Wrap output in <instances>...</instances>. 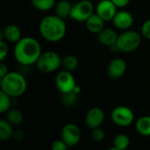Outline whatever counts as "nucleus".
Returning a JSON list of instances; mask_svg holds the SVG:
<instances>
[{"label": "nucleus", "instance_id": "1", "mask_svg": "<svg viewBox=\"0 0 150 150\" xmlns=\"http://www.w3.org/2000/svg\"><path fill=\"white\" fill-rule=\"evenodd\" d=\"M42 53L40 42L33 37H22L14 46L13 54L22 66H32L36 63Z\"/></svg>", "mask_w": 150, "mask_h": 150}, {"label": "nucleus", "instance_id": "2", "mask_svg": "<svg viewBox=\"0 0 150 150\" xmlns=\"http://www.w3.org/2000/svg\"><path fill=\"white\" fill-rule=\"evenodd\" d=\"M40 36L48 42H59L66 35L67 25L65 19L57 15H47L44 17L39 25Z\"/></svg>", "mask_w": 150, "mask_h": 150}, {"label": "nucleus", "instance_id": "3", "mask_svg": "<svg viewBox=\"0 0 150 150\" xmlns=\"http://www.w3.org/2000/svg\"><path fill=\"white\" fill-rule=\"evenodd\" d=\"M0 79L1 91L11 98L21 97L26 91L27 81L19 72L9 71L7 75Z\"/></svg>", "mask_w": 150, "mask_h": 150}, {"label": "nucleus", "instance_id": "4", "mask_svg": "<svg viewBox=\"0 0 150 150\" xmlns=\"http://www.w3.org/2000/svg\"><path fill=\"white\" fill-rule=\"evenodd\" d=\"M142 33L134 30H126L118 36L116 45L122 53H133L139 48L142 44Z\"/></svg>", "mask_w": 150, "mask_h": 150}, {"label": "nucleus", "instance_id": "5", "mask_svg": "<svg viewBox=\"0 0 150 150\" xmlns=\"http://www.w3.org/2000/svg\"><path fill=\"white\" fill-rule=\"evenodd\" d=\"M37 69L43 74L57 71L62 65V58L54 51L42 52L35 63Z\"/></svg>", "mask_w": 150, "mask_h": 150}, {"label": "nucleus", "instance_id": "6", "mask_svg": "<svg viewBox=\"0 0 150 150\" xmlns=\"http://www.w3.org/2000/svg\"><path fill=\"white\" fill-rule=\"evenodd\" d=\"M95 13V7L90 0H80L72 4L70 18L80 23L85 21Z\"/></svg>", "mask_w": 150, "mask_h": 150}, {"label": "nucleus", "instance_id": "7", "mask_svg": "<svg viewBox=\"0 0 150 150\" xmlns=\"http://www.w3.org/2000/svg\"><path fill=\"white\" fill-rule=\"evenodd\" d=\"M111 119L113 124L120 127L131 126L134 121V113L131 108L126 105H118L111 112Z\"/></svg>", "mask_w": 150, "mask_h": 150}, {"label": "nucleus", "instance_id": "8", "mask_svg": "<svg viewBox=\"0 0 150 150\" xmlns=\"http://www.w3.org/2000/svg\"><path fill=\"white\" fill-rule=\"evenodd\" d=\"M55 86L57 90L62 93H66L74 91L76 86V79L71 71L63 69L57 73L54 79Z\"/></svg>", "mask_w": 150, "mask_h": 150}, {"label": "nucleus", "instance_id": "9", "mask_svg": "<svg viewBox=\"0 0 150 150\" xmlns=\"http://www.w3.org/2000/svg\"><path fill=\"white\" fill-rule=\"evenodd\" d=\"M61 139L69 147L76 146L81 140V130L79 127L74 123H67L61 131Z\"/></svg>", "mask_w": 150, "mask_h": 150}, {"label": "nucleus", "instance_id": "10", "mask_svg": "<svg viewBox=\"0 0 150 150\" xmlns=\"http://www.w3.org/2000/svg\"><path fill=\"white\" fill-rule=\"evenodd\" d=\"M118 7L112 0H100L95 7V12L105 22L112 21L117 13Z\"/></svg>", "mask_w": 150, "mask_h": 150}, {"label": "nucleus", "instance_id": "11", "mask_svg": "<svg viewBox=\"0 0 150 150\" xmlns=\"http://www.w3.org/2000/svg\"><path fill=\"white\" fill-rule=\"evenodd\" d=\"M105 120V112L99 107L91 108L85 115V125L90 129L100 127Z\"/></svg>", "mask_w": 150, "mask_h": 150}, {"label": "nucleus", "instance_id": "12", "mask_svg": "<svg viewBox=\"0 0 150 150\" xmlns=\"http://www.w3.org/2000/svg\"><path fill=\"white\" fill-rule=\"evenodd\" d=\"M134 22V16L131 12L122 10L117 11L116 15L112 19V24L116 29L120 31H126L131 28Z\"/></svg>", "mask_w": 150, "mask_h": 150}, {"label": "nucleus", "instance_id": "13", "mask_svg": "<svg viewBox=\"0 0 150 150\" xmlns=\"http://www.w3.org/2000/svg\"><path fill=\"white\" fill-rule=\"evenodd\" d=\"M127 69V62L121 58H115L110 62L107 67V75L112 79L116 80L122 77Z\"/></svg>", "mask_w": 150, "mask_h": 150}, {"label": "nucleus", "instance_id": "14", "mask_svg": "<svg viewBox=\"0 0 150 150\" xmlns=\"http://www.w3.org/2000/svg\"><path fill=\"white\" fill-rule=\"evenodd\" d=\"M21 38V30L18 25L14 24H10L6 25L1 31V40H4L7 42L16 44L18 40H20Z\"/></svg>", "mask_w": 150, "mask_h": 150}, {"label": "nucleus", "instance_id": "15", "mask_svg": "<svg viewBox=\"0 0 150 150\" xmlns=\"http://www.w3.org/2000/svg\"><path fill=\"white\" fill-rule=\"evenodd\" d=\"M98 41L105 47H110L111 46L114 45L118 40V33L115 30L108 27H105L100 33L98 34Z\"/></svg>", "mask_w": 150, "mask_h": 150}, {"label": "nucleus", "instance_id": "16", "mask_svg": "<svg viewBox=\"0 0 150 150\" xmlns=\"http://www.w3.org/2000/svg\"><path fill=\"white\" fill-rule=\"evenodd\" d=\"M105 21L95 12L85 21V26L90 33L98 34L105 28Z\"/></svg>", "mask_w": 150, "mask_h": 150}, {"label": "nucleus", "instance_id": "17", "mask_svg": "<svg viewBox=\"0 0 150 150\" xmlns=\"http://www.w3.org/2000/svg\"><path fill=\"white\" fill-rule=\"evenodd\" d=\"M71 9H72V4L68 0H59L56 2L54 7L55 15H57L58 17L63 19L70 18Z\"/></svg>", "mask_w": 150, "mask_h": 150}, {"label": "nucleus", "instance_id": "18", "mask_svg": "<svg viewBox=\"0 0 150 150\" xmlns=\"http://www.w3.org/2000/svg\"><path fill=\"white\" fill-rule=\"evenodd\" d=\"M135 129L137 133L142 136H150V116L145 115L138 119L135 123Z\"/></svg>", "mask_w": 150, "mask_h": 150}, {"label": "nucleus", "instance_id": "19", "mask_svg": "<svg viewBox=\"0 0 150 150\" xmlns=\"http://www.w3.org/2000/svg\"><path fill=\"white\" fill-rule=\"evenodd\" d=\"M6 120L9 123H11L14 127L20 126L24 121V115L23 112L14 107H11L6 112Z\"/></svg>", "mask_w": 150, "mask_h": 150}, {"label": "nucleus", "instance_id": "20", "mask_svg": "<svg viewBox=\"0 0 150 150\" xmlns=\"http://www.w3.org/2000/svg\"><path fill=\"white\" fill-rule=\"evenodd\" d=\"M12 125L7 120H0V139L2 141H9L12 139L13 132Z\"/></svg>", "mask_w": 150, "mask_h": 150}, {"label": "nucleus", "instance_id": "21", "mask_svg": "<svg viewBox=\"0 0 150 150\" xmlns=\"http://www.w3.org/2000/svg\"><path fill=\"white\" fill-rule=\"evenodd\" d=\"M112 149L114 150L127 149L130 145V139L128 135L125 134H119L115 136L112 142Z\"/></svg>", "mask_w": 150, "mask_h": 150}, {"label": "nucleus", "instance_id": "22", "mask_svg": "<svg viewBox=\"0 0 150 150\" xmlns=\"http://www.w3.org/2000/svg\"><path fill=\"white\" fill-rule=\"evenodd\" d=\"M78 97L79 94L75 91H72L69 92L62 93L61 101L62 105H65L66 107H72L78 102Z\"/></svg>", "mask_w": 150, "mask_h": 150}, {"label": "nucleus", "instance_id": "23", "mask_svg": "<svg viewBox=\"0 0 150 150\" xmlns=\"http://www.w3.org/2000/svg\"><path fill=\"white\" fill-rule=\"evenodd\" d=\"M32 5L40 11H47L54 9L56 0H31Z\"/></svg>", "mask_w": 150, "mask_h": 150}, {"label": "nucleus", "instance_id": "24", "mask_svg": "<svg viewBox=\"0 0 150 150\" xmlns=\"http://www.w3.org/2000/svg\"><path fill=\"white\" fill-rule=\"evenodd\" d=\"M79 65V61L76 56L73 54H67L62 58V65L64 69L69 70V71H74L78 68Z\"/></svg>", "mask_w": 150, "mask_h": 150}, {"label": "nucleus", "instance_id": "25", "mask_svg": "<svg viewBox=\"0 0 150 150\" xmlns=\"http://www.w3.org/2000/svg\"><path fill=\"white\" fill-rule=\"evenodd\" d=\"M11 97L0 91V112L5 113L11 108Z\"/></svg>", "mask_w": 150, "mask_h": 150}, {"label": "nucleus", "instance_id": "26", "mask_svg": "<svg viewBox=\"0 0 150 150\" xmlns=\"http://www.w3.org/2000/svg\"><path fill=\"white\" fill-rule=\"evenodd\" d=\"M91 136V139L94 142H102L105 139V131L101 127H97V128L92 129Z\"/></svg>", "mask_w": 150, "mask_h": 150}, {"label": "nucleus", "instance_id": "27", "mask_svg": "<svg viewBox=\"0 0 150 150\" xmlns=\"http://www.w3.org/2000/svg\"><path fill=\"white\" fill-rule=\"evenodd\" d=\"M69 147L65 143V142L62 139H57L54 140L51 143V149L53 150H67Z\"/></svg>", "mask_w": 150, "mask_h": 150}, {"label": "nucleus", "instance_id": "28", "mask_svg": "<svg viewBox=\"0 0 150 150\" xmlns=\"http://www.w3.org/2000/svg\"><path fill=\"white\" fill-rule=\"evenodd\" d=\"M141 33L142 37L150 40V18L144 21L141 27Z\"/></svg>", "mask_w": 150, "mask_h": 150}, {"label": "nucleus", "instance_id": "29", "mask_svg": "<svg viewBox=\"0 0 150 150\" xmlns=\"http://www.w3.org/2000/svg\"><path fill=\"white\" fill-rule=\"evenodd\" d=\"M9 52L7 41L4 40H0V61L3 62L7 56Z\"/></svg>", "mask_w": 150, "mask_h": 150}, {"label": "nucleus", "instance_id": "30", "mask_svg": "<svg viewBox=\"0 0 150 150\" xmlns=\"http://www.w3.org/2000/svg\"><path fill=\"white\" fill-rule=\"evenodd\" d=\"M24 138H25V134H24V132H23L22 130L18 129V130H15V131L13 132L12 139H14L15 141L20 142V141H22Z\"/></svg>", "mask_w": 150, "mask_h": 150}, {"label": "nucleus", "instance_id": "31", "mask_svg": "<svg viewBox=\"0 0 150 150\" xmlns=\"http://www.w3.org/2000/svg\"><path fill=\"white\" fill-rule=\"evenodd\" d=\"M112 1L118 8H120V9L127 7L130 3V0H112Z\"/></svg>", "mask_w": 150, "mask_h": 150}, {"label": "nucleus", "instance_id": "32", "mask_svg": "<svg viewBox=\"0 0 150 150\" xmlns=\"http://www.w3.org/2000/svg\"><path fill=\"white\" fill-rule=\"evenodd\" d=\"M8 72H9L8 67L6 66L5 63H4V62H0V78L4 77L5 75H7Z\"/></svg>", "mask_w": 150, "mask_h": 150}]
</instances>
